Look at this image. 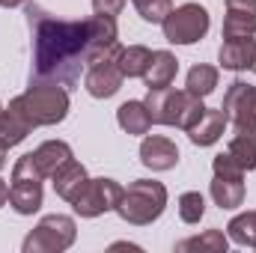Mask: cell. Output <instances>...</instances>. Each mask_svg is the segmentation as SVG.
I'll return each instance as SVG.
<instances>
[{
    "mask_svg": "<svg viewBox=\"0 0 256 253\" xmlns=\"http://www.w3.org/2000/svg\"><path fill=\"white\" fill-rule=\"evenodd\" d=\"M226 152L232 155V161L248 173V170H256V137L250 134H236L226 146Z\"/></svg>",
    "mask_w": 256,
    "mask_h": 253,
    "instance_id": "cell-25",
    "label": "cell"
},
{
    "mask_svg": "<svg viewBox=\"0 0 256 253\" xmlns=\"http://www.w3.org/2000/svg\"><path fill=\"white\" fill-rule=\"evenodd\" d=\"M42 173L33 164V155H21L12 164V185H9V202L18 214H33L42 208Z\"/></svg>",
    "mask_w": 256,
    "mask_h": 253,
    "instance_id": "cell-6",
    "label": "cell"
},
{
    "mask_svg": "<svg viewBox=\"0 0 256 253\" xmlns=\"http://www.w3.org/2000/svg\"><path fill=\"white\" fill-rule=\"evenodd\" d=\"M0 108H3V104H0Z\"/></svg>",
    "mask_w": 256,
    "mask_h": 253,
    "instance_id": "cell-34",
    "label": "cell"
},
{
    "mask_svg": "<svg viewBox=\"0 0 256 253\" xmlns=\"http://www.w3.org/2000/svg\"><path fill=\"white\" fill-rule=\"evenodd\" d=\"M202 214H206V200H202V194H200V190H185V194L179 196V218H182L185 224H200Z\"/></svg>",
    "mask_w": 256,
    "mask_h": 253,
    "instance_id": "cell-26",
    "label": "cell"
},
{
    "mask_svg": "<svg viewBox=\"0 0 256 253\" xmlns=\"http://www.w3.org/2000/svg\"><path fill=\"white\" fill-rule=\"evenodd\" d=\"M131 3L137 6L140 18L149 21V24H161L173 9V0H131Z\"/></svg>",
    "mask_w": 256,
    "mask_h": 253,
    "instance_id": "cell-27",
    "label": "cell"
},
{
    "mask_svg": "<svg viewBox=\"0 0 256 253\" xmlns=\"http://www.w3.org/2000/svg\"><path fill=\"white\" fill-rule=\"evenodd\" d=\"M220 110L226 114V122H232L236 134L256 137V86L244 84V80H232L226 86Z\"/></svg>",
    "mask_w": 256,
    "mask_h": 253,
    "instance_id": "cell-8",
    "label": "cell"
},
{
    "mask_svg": "<svg viewBox=\"0 0 256 253\" xmlns=\"http://www.w3.org/2000/svg\"><path fill=\"white\" fill-rule=\"evenodd\" d=\"M164 208H167V188L155 179H137L122 188V196L114 212L131 226H149L164 214Z\"/></svg>",
    "mask_w": 256,
    "mask_h": 253,
    "instance_id": "cell-4",
    "label": "cell"
},
{
    "mask_svg": "<svg viewBox=\"0 0 256 253\" xmlns=\"http://www.w3.org/2000/svg\"><path fill=\"white\" fill-rule=\"evenodd\" d=\"M242 179L244 176H220V173H214L212 188H208L214 206H220V208H238L244 202V182Z\"/></svg>",
    "mask_w": 256,
    "mask_h": 253,
    "instance_id": "cell-17",
    "label": "cell"
},
{
    "mask_svg": "<svg viewBox=\"0 0 256 253\" xmlns=\"http://www.w3.org/2000/svg\"><path fill=\"white\" fill-rule=\"evenodd\" d=\"M176 72H179V60L170 51H152L149 68L143 74L146 90H164V86H170L173 78H176Z\"/></svg>",
    "mask_w": 256,
    "mask_h": 253,
    "instance_id": "cell-16",
    "label": "cell"
},
{
    "mask_svg": "<svg viewBox=\"0 0 256 253\" xmlns=\"http://www.w3.org/2000/svg\"><path fill=\"white\" fill-rule=\"evenodd\" d=\"M214 86H218V68L214 66H194L191 72H188V84H185V90L194 92V96H200V98H206V96H212L214 92Z\"/></svg>",
    "mask_w": 256,
    "mask_h": 253,
    "instance_id": "cell-24",
    "label": "cell"
},
{
    "mask_svg": "<svg viewBox=\"0 0 256 253\" xmlns=\"http://www.w3.org/2000/svg\"><path fill=\"white\" fill-rule=\"evenodd\" d=\"M6 200H9V185H6V182L0 179V208L6 206Z\"/></svg>",
    "mask_w": 256,
    "mask_h": 253,
    "instance_id": "cell-30",
    "label": "cell"
},
{
    "mask_svg": "<svg viewBox=\"0 0 256 253\" xmlns=\"http://www.w3.org/2000/svg\"><path fill=\"white\" fill-rule=\"evenodd\" d=\"M78 226L68 214H45L36 230L24 238V253H63L74 244Z\"/></svg>",
    "mask_w": 256,
    "mask_h": 253,
    "instance_id": "cell-5",
    "label": "cell"
},
{
    "mask_svg": "<svg viewBox=\"0 0 256 253\" xmlns=\"http://www.w3.org/2000/svg\"><path fill=\"white\" fill-rule=\"evenodd\" d=\"M140 161H143V167H149L155 173H164V170H173L179 164V149L170 137L152 134L140 143Z\"/></svg>",
    "mask_w": 256,
    "mask_h": 253,
    "instance_id": "cell-11",
    "label": "cell"
},
{
    "mask_svg": "<svg viewBox=\"0 0 256 253\" xmlns=\"http://www.w3.org/2000/svg\"><path fill=\"white\" fill-rule=\"evenodd\" d=\"M226 236L242 244V248H254L256 250V208L254 212H244V214H236L226 226Z\"/></svg>",
    "mask_w": 256,
    "mask_h": 253,
    "instance_id": "cell-23",
    "label": "cell"
},
{
    "mask_svg": "<svg viewBox=\"0 0 256 253\" xmlns=\"http://www.w3.org/2000/svg\"><path fill=\"white\" fill-rule=\"evenodd\" d=\"M84 86L92 98H110L122 90V72L116 60H104V63L86 66V74H84Z\"/></svg>",
    "mask_w": 256,
    "mask_h": 253,
    "instance_id": "cell-10",
    "label": "cell"
},
{
    "mask_svg": "<svg viewBox=\"0 0 256 253\" xmlns=\"http://www.w3.org/2000/svg\"><path fill=\"white\" fill-rule=\"evenodd\" d=\"M21 3H27V0H0L3 9H15V6H21Z\"/></svg>",
    "mask_w": 256,
    "mask_h": 253,
    "instance_id": "cell-31",
    "label": "cell"
},
{
    "mask_svg": "<svg viewBox=\"0 0 256 253\" xmlns=\"http://www.w3.org/2000/svg\"><path fill=\"white\" fill-rule=\"evenodd\" d=\"M208 24H212V18H208L206 6H200V3H182L176 9H170V15L161 21L164 39L170 45H194V42H200L208 33Z\"/></svg>",
    "mask_w": 256,
    "mask_h": 253,
    "instance_id": "cell-7",
    "label": "cell"
},
{
    "mask_svg": "<svg viewBox=\"0 0 256 253\" xmlns=\"http://www.w3.org/2000/svg\"><path fill=\"white\" fill-rule=\"evenodd\" d=\"M218 60L224 68L230 72H254L256 66V36L250 39H224L220 51H218Z\"/></svg>",
    "mask_w": 256,
    "mask_h": 253,
    "instance_id": "cell-12",
    "label": "cell"
},
{
    "mask_svg": "<svg viewBox=\"0 0 256 253\" xmlns=\"http://www.w3.org/2000/svg\"><path fill=\"white\" fill-rule=\"evenodd\" d=\"M116 122L126 134H146L152 128V116L146 110V102H126L116 110Z\"/></svg>",
    "mask_w": 256,
    "mask_h": 253,
    "instance_id": "cell-19",
    "label": "cell"
},
{
    "mask_svg": "<svg viewBox=\"0 0 256 253\" xmlns=\"http://www.w3.org/2000/svg\"><path fill=\"white\" fill-rule=\"evenodd\" d=\"M224 128H226V114L220 108H206L202 116L188 128V137L194 146H212L224 137Z\"/></svg>",
    "mask_w": 256,
    "mask_h": 253,
    "instance_id": "cell-13",
    "label": "cell"
},
{
    "mask_svg": "<svg viewBox=\"0 0 256 253\" xmlns=\"http://www.w3.org/2000/svg\"><path fill=\"white\" fill-rule=\"evenodd\" d=\"M250 36H256V15L238 12V9H226L224 39H250Z\"/></svg>",
    "mask_w": 256,
    "mask_h": 253,
    "instance_id": "cell-22",
    "label": "cell"
},
{
    "mask_svg": "<svg viewBox=\"0 0 256 253\" xmlns=\"http://www.w3.org/2000/svg\"><path fill=\"white\" fill-rule=\"evenodd\" d=\"M122 6H126V0H92L96 15H110V18H116V15L122 12Z\"/></svg>",
    "mask_w": 256,
    "mask_h": 253,
    "instance_id": "cell-28",
    "label": "cell"
},
{
    "mask_svg": "<svg viewBox=\"0 0 256 253\" xmlns=\"http://www.w3.org/2000/svg\"><path fill=\"white\" fill-rule=\"evenodd\" d=\"M27 24L33 30V80L74 86L86 68L90 18L63 21L36 3H27Z\"/></svg>",
    "mask_w": 256,
    "mask_h": 253,
    "instance_id": "cell-1",
    "label": "cell"
},
{
    "mask_svg": "<svg viewBox=\"0 0 256 253\" xmlns=\"http://www.w3.org/2000/svg\"><path fill=\"white\" fill-rule=\"evenodd\" d=\"M146 110H149L152 122H158V126H176V128H185L188 131L202 116L206 104H202L200 96H194L188 90L164 86V90H149Z\"/></svg>",
    "mask_w": 256,
    "mask_h": 253,
    "instance_id": "cell-3",
    "label": "cell"
},
{
    "mask_svg": "<svg viewBox=\"0 0 256 253\" xmlns=\"http://www.w3.org/2000/svg\"><path fill=\"white\" fill-rule=\"evenodd\" d=\"M226 248H230V238L220 230H206L202 236H194L176 244L179 253H226Z\"/></svg>",
    "mask_w": 256,
    "mask_h": 253,
    "instance_id": "cell-20",
    "label": "cell"
},
{
    "mask_svg": "<svg viewBox=\"0 0 256 253\" xmlns=\"http://www.w3.org/2000/svg\"><path fill=\"white\" fill-rule=\"evenodd\" d=\"M122 196V185L114 179H86V185L80 188V194L72 200V208L80 218H98L104 212H114L116 202Z\"/></svg>",
    "mask_w": 256,
    "mask_h": 253,
    "instance_id": "cell-9",
    "label": "cell"
},
{
    "mask_svg": "<svg viewBox=\"0 0 256 253\" xmlns=\"http://www.w3.org/2000/svg\"><path fill=\"white\" fill-rule=\"evenodd\" d=\"M9 108H15L33 128L57 126V122H63L66 114H68V92L60 84L30 80V86L21 96H15L9 102Z\"/></svg>",
    "mask_w": 256,
    "mask_h": 253,
    "instance_id": "cell-2",
    "label": "cell"
},
{
    "mask_svg": "<svg viewBox=\"0 0 256 253\" xmlns=\"http://www.w3.org/2000/svg\"><path fill=\"white\" fill-rule=\"evenodd\" d=\"M30 155H33L36 170H39L45 179H51V176H54V170L72 158V146H68L66 140H45V143H42V146H36Z\"/></svg>",
    "mask_w": 256,
    "mask_h": 253,
    "instance_id": "cell-15",
    "label": "cell"
},
{
    "mask_svg": "<svg viewBox=\"0 0 256 253\" xmlns=\"http://www.w3.org/2000/svg\"><path fill=\"white\" fill-rule=\"evenodd\" d=\"M149 60H152V51L143 45H128L116 54V66H120L122 78H143L149 68Z\"/></svg>",
    "mask_w": 256,
    "mask_h": 253,
    "instance_id": "cell-21",
    "label": "cell"
},
{
    "mask_svg": "<svg viewBox=\"0 0 256 253\" xmlns=\"http://www.w3.org/2000/svg\"><path fill=\"white\" fill-rule=\"evenodd\" d=\"M226 9H238V12L256 15V0H226Z\"/></svg>",
    "mask_w": 256,
    "mask_h": 253,
    "instance_id": "cell-29",
    "label": "cell"
},
{
    "mask_svg": "<svg viewBox=\"0 0 256 253\" xmlns=\"http://www.w3.org/2000/svg\"><path fill=\"white\" fill-rule=\"evenodd\" d=\"M86 167L84 164H78L74 158H68L66 164H60L57 170H54V176H51V182H54V190H57V196H63L66 202H72L80 188L86 185Z\"/></svg>",
    "mask_w": 256,
    "mask_h": 253,
    "instance_id": "cell-14",
    "label": "cell"
},
{
    "mask_svg": "<svg viewBox=\"0 0 256 253\" xmlns=\"http://www.w3.org/2000/svg\"><path fill=\"white\" fill-rule=\"evenodd\" d=\"M254 72H256V66H254Z\"/></svg>",
    "mask_w": 256,
    "mask_h": 253,
    "instance_id": "cell-33",
    "label": "cell"
},
{
    "mask_svg": "<svg viewBox=\"0 0 256 253\" xmlns=\"http://www.w3.org/2000/svg\"><path fill=\"white\" fill-rule=\"evenodd\" d=\"M3 167H6V149L0 146V170H3Z\"/></svg>",
    "mask_w": 256,
    "mask_h": 253,
    "instance_id": "cell-32",
    "label": "cell"
},
{
    "mask_svg": "<svg viewBox=\"0 0 256 253\" xmlns=\"http://www.w3.org/2000/svg\"><path fill=\"white\" fill-rule=\"evenodd\" d=\"M30 131H33V126H30L15 108H0V146H3V149L18 146Z\"/></svg>",
    "mask_w": 256,
    "mask_h": 253,
    "instance_id": "cell-18",
    "label": "cell"
}]
</instances>
